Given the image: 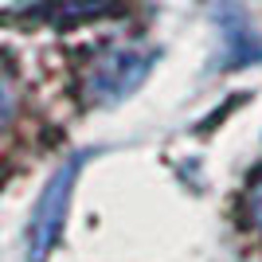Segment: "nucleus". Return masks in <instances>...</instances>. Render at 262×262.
Returning a JSON list of instances; mask_svg holds the SVG:
<instances>
[{
    "mask_svg": "<svg viewBox=\"0 0 262 262\" xmlns=\"http://www.w3.org/2000/svg\"><path fill=\"white\" fill-rule=\"evenodd\" d=\"M121 0H24L16 8L0 12V24H16V28H78L86 20H98L118 12Z\"/></svg>",
    "mask_w": 262,
    "mask_h": 262,
    "instance_id": "nucleus-3",
    "label": "nucleus"
},
{
    "mask_svg": "<svg viewBox=\"0 0 262 262\" xmlns=\"http://www.w3.org/2000/svg\"><path fill=\"white\" fill-rule=\"evenodd\" d=\"M16 102H20V94H16V75H12V67L0 59V137H4V129H8L12 118H16Z\"/></svg>",
    "mask_w": 262,
    "mask_h": 262,
    "instance_id": "nucleus-4",
    "label": "nucleus"
},
{
    "mask_svg": "<svg viewBox=\"0 0 262 262\" xmlns=\"http://www.w3.org/2000/svg\"><path fill=\"white\" fill-rule=\"evenodd\" d=\"M78 176V157L55 168V176L47 180L43 196L32 211V227H28V258L32 262H47V254L55 251V243L63 235V219L71 208V188Z\"/></svg>",
    "mask_w": 262,
    "mask_h": 262,
    "instance_id": "nucleus-2",
    "label": "nucleus"
},
{
    "mask_svg": "<svg viewBox=\"0 0 262 262\" xmlns=\"http://www.w3.org/2000/svg\"><path fill=\"white\" fill-rule=\"evenodd\" d=\"M153 67V51H137V47H106L90 59L86 75H82V94L94 106L125 98L141 86V78Z\"/></svg>",
    "mask_w": 262,
    "mask_h": 262,
    "instance_id": "nucleus-1",
    "label": "nucleus"
},
{
    "mask_svg": "<svg viewBox=\"0 0 262 262\" xmlns=\"http://www.w3.org/2000/svg\"><path fill=\"white\" fill-rule=\"evenodd\" d=\"M243 211H247V223L262 235V168L254 172V180L247 184V196H243Z\"/></svg>",
    "mask_w": 262,
    "mask_h": 262,
    "instance_id": "nucleus-5",
    "label": "nucleus"
}]
</instances>
